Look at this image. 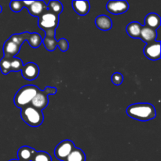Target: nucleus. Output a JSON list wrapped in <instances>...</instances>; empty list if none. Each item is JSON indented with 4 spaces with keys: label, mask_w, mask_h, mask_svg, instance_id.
<instances>
[{
    "label": "nucleus",
    "mask_w": 161,
    "mask_h": 161,
    "mask_svg": "<svg viewBox=\"0 0 161 161\" xmlns=\"http://www.w3.org/2000/svg\"><path fill=\"white\" fill-rule=\"evenodd\" d=\"M127 114L137 120L149 121L156 117L157 112L152 104L136 103L127 107Z\"/></svg>",
    "instance_id": "obj_1"
},
{
    "label": "nucleus",
    "mask_w": 161,
    "mask_h": 161,
    "mask_svg": "<svg viewBox=\"0 0 161 161\" xmlns=\"http://www.w3.org/2000/svg\"><path fill=\"white\" fill-rule=\"evenodd\" d=\"M40 90L35 85H26L19 90L14 97V105L19 108H25L31 104V101Z\"/></svg>",
    "instance_id": "obj_2"
},
{
    "label": "nucleus",
    "mask_w": 161,
    "mask_h": 161,
    "mask_svg": "<svg viewBox=\"0 0 161 161\" xmlns=\"http://www.w3.org/2000/svg\"><path fill=\"white\" fill-rule=\"evenodd\" d=\"M20 117L25 124L32 127H39L44 120L42 112L36 109L31 105L21 108Z\"/></svg>",
    "instance_id": "obj_3"
},
{
    "label": "nucleus",
    "mask_w": 161,
    "mask_h": 161,
    "mask_svg": "<svg viewBox=\"0 0 161 161\" xmlns=\"http://www.w3.org/2000/svg\"><path fill=\"white\" fill-rule=\"evenodd\" d=\"M59 24V16L53 14L48 9L46 10L40 17H39L38 25L39 28L43 31L53 29L56 30Z\"/></svg>",
    "instance_id": "obj_4"
},
{
    "label": "nucleus",
    "mask_w": 161,
    "mask_h": 161,
    "mask_svg": "<svg viewBox=\"0 0 161 161\" xmlns=\"http://www.w3.org/2000/svg\"><path fill=\"white\" fill-rule=\"evenodd\" d=\"M75 144L71 140H64L56 146L54 149V155L58 160L64 161L68 156L75 148Z\"/></svg>",
    "instance_id": "obj_5"
},
{
    "label": "nucleus",
    "mask_w": 161,
    "mask_h": 161,
    "mask_svg": "<svg viewBox=\"0 0 161 161\" xmlns=\"http://www.w3.org/2000/svg\"><path fill=\"white\" fill-rule=\"evenodd\" d=\"M144 54L148 59L157 61L160 58V41H154L146 44L144 48Z\"/></svg>",
    "instance_id": "obj_6"
},
{
    "label": "nucleus",
    "mask_w": 161,
    "mask_h": 161,
    "mask_svg": "<svg viewBox=\"0 0 161 161\" xmlns=\"http://www.w3.org/2000/svg\"><path fill=\"white\" fill-rule=\"evenodd\" d=\"M106 9L111 14L119 15L128 10L129 4L127 1H109L107 3Z\"/></svg>",
    "instance_id": "obj_7"
},
{
    "label": "nucleus",
    "mask_w": 161,
    "mask_h": 161,
    "mask_svg": "<svg viewBox=\"0 0 161 161\" xmlns=\"http://www.w3.org/2000/svg\"><path fill=\"white\" fill-rule=\"evenodd\" d=\"M21 75L25 80H34L39 76V69L34 62H29L23 65L21 69Z\"/></svg>",
    "instance_id": "obj_8"
},
{
    "label": "nucleus",
    "mask_w": 161,
    "mask_h": 161,
    "mask_svg": "<svg viewBox=\"0 0 161 161\" xmlns=\"http://www.w3.org/2000/svg\"><path fill=\"white\" fill-rule=\"evenodd\" d=\"M55 31L56 30L50 29L45 31V37L42 39V43L48 51H54L58 47V41L55 39Z\"/></svg>",
    "instance_id": "obj_9"
},
{
    "label": "nucleus",
    "mask_w": 161,
    "mask_h": 161,
    "mask_svg": "<svg viewBox=\"0 0 161 161\" xmlns=\"http://www.w3.org/2000/svg\"><path fill=\"white\" fill-rule=\"evenodd\" d=\"M48 104V96H47V94H44V92L42 91H39V92L37 93V94L35 96L33 100L31 101L30 105H31V106L34 107V108H36V109L42 111L44 108H47Z\"/></svg>",
    "instance_id": "obj_10"
},
{
    "label": "nucleus",
    "mask_w": 161,
    "mask_h": 161,
    "mask_svg": "<svg viewBox=\"0 0 161 161\" xmlns=\"http://www.w3.org/2000/svg\"><path fill=\"white\" fill-rule=\"evenodd\" d=\"M20 46L14 42V41L8 39L3 45V53L5 58H15L20 52Z\"/></svg>",
    "instance_id": "obj_11"
},
{
    "label": "nucleus",
    "mask_w": 161,
    "mask_h": 161,
    "mask_svg": "<svg viewBox=\"0 0 161 161\" xmlns=\"http://www.w3.org/2000/svg\"><path fill=\"white\" fill-rule=\"evenodd\" d=\"M28 13L33 17H39L46 10H47V5L44 1H33L32 4L26 8Z\"/></svg>",
    "instance_id": "obj_12"
},
{
    "label": "nucleus",
    "mask_w": 161,
    "mask_h": 161,
    "mask_svg": "<svg viewBox=\"0 0 161 161\" xmlns=\"http://www.w3.org/2000/svg\"><path fill=\"white\" fill-rule=\"evenodd\" d=\"M157 30L152 29L148 27L142 26L140 33L139 39H142L143 42H146V44L151 43V42L157 41Z\"/></svg>",
    "instance_id": "obj_13"
},
{
    "label": "nucleus",
    "mask_w": 161,
    "mask_h": 161,
    "mask_svg": "<svg viewBox=\"0 0 161 161\" xmlns=\"http://www.w3.org/2000/svg\"><path fill=\"white\" fill-rule=\"evenodd\" d=\"M37 151L33 148L29 146H21L17 151V157L18 160L20 161H31L34 157L35 154Z\"/></svg>",
    "instance_id": "obj_14"
},
{
    "label": "nucleus",
    "mask_w": 161,
    "mask_h": 161,
    "mask_svg": "<svg viewBox=\"0 0 161 161\" xmlns=\"http://www.w3.org/2000/svg\"><path fill=\"white\" fill-rule=\"evenodd\" d=\"M72 6L75 12L80 16H85L90 11L89 1H72Z\"/></svg>",
    "instance_id": "obj_15"
},
{
    "label": "nucleus",
    "mask_w": 161,
    "mask_h": 161,
    "mask_svg": "<svg viewBox=\"0 0 161 161\" xmlns=\"http://www.w3.org/2000/svg\"><path fill=\"white\" fill-rule=\"evenodd\" d=\"M160 17L155 13H150L147 14L145 18V26L152 28V29L157 30V28H160Z\"/></svg>",
    "instance_id": "obj_16"
},
{
    "label": "nucleus",
    "mask_w": 161,
    "mask_h": 161,
    "mask_svg": "<svg viewBox=\"0 0 161 161\" xmlns=\"http://www.w3.org/2000/svg\"><path fill=\"white\" fill-rule=\"evenodd\" d=\"M95 25L97 28L102 31H108L113 28V21L110 17L106 15H100L96 17Z\"/></svg>",
    "instance_id": "obj_17"
},
{
    "label": "nucleus",
    "mask_w": 161,
    "mask_h": 161,
    "mask_svg": "<svg viewBox=\"0 0 161 161\" xmlns=\"http://www.w3.org/2000/svg\"><path fill=\"white\" fill-rule=\"evenodd\" d=\"M142 28V25L139 22L133 21L127 25L126 31L130 37L133 39H139Z\"/></svg>",
    "instance_id": "obj_18"
},
{
    "label": "nucleus",
    "mask_w": 161,
    "mask_h": 161,
    "mask_svg": "<svg viewBox=\"0 0 161 161\" xmlns=\"http://www.w3.org/2000/svg\"><path fill=\"white\" fill-rule=\"evenodd\" d=\"M64 161H86V155L80 148H74Z\"/></svg>",
    "instance_id": "obj_19"
},
{
    "label": "nucleus",
    "mask_w": 161,
    "mask_h": 161,
    "mask_svg": "<svg viewBox=\"0 0 161 161\" xmlns=\"http://www.w3.org/2000/svg\"><path fill=\"white\" fill-rule=\"evenodd\" d=\"M26 41H28L30 47L32 48H38L42 44V39L39 33L29 32Z\"/></svg>",
    "instance_id": "obj_20"
},
{
    "label": "nucleus",
    "mask_w": 161,
    "mask_h": 161,
    "mask_svg": "<svg viewBox=\"0 0 161 161\" xmlns=\"http://www.w3.org/2000/svg\"><path fill=\"white\" fill-rule=\"evenodd\" d=\"M47 9L53 14L59 16L62 13L64 6L61 2L57 1V0H51L49 2L48 5H47Z\"/></svg>",
    "instance_id": "obj_21"
},
{
    "label": "nucleus",
    "mask_w": 161,
    "mask_h": 161,
    "mask_svg": "<svg viewBox=\"0 0 161 161\" xmlns=\"http://www.w3.org/2000/svg\"><path fill=\"white\" fill-rule=\"evenodd\" d=\"M13 58H5L3 57L0 60V70L2 73L6 75L11 72V61Z\"/></svg>",
    "instance_id": "obj_22"
},
{
    "label": "nucleus",
    "mask_w": 161,
    "mask_h": 161,
    "mask_svg": "<svg viewBox=\"0 0 161 161\" xmlns=\"http://www.w3.org/2000/svg\"><path fill=\"white\" fill-rule=\"evenodd\" d=\"M28 33L29 32H24V33H20V34H14L9 37V39L14 41V42H16V43L18 44L19 46L21 47L23 42L27 40Z\"/></svg>",
    "instance_id": "obj_23"
},
{
    "label": "nucleus",
    "mask_w": 161,
    "mask_h": 161,
    "mask_svg": "<svg viewBox=\"0 0 161 161\" xmlns=\"http://www.w3.org/2000/svg\"><path fill=\"white\" fill-rule=\"evenodd\" d=\"M31 161H52V158L49 153L44 151L36 152Z\"/></svg>",
    "instance_id": "obj_24"
},
{
    "label": "nucleus",
    "mask_w": 161,
    "mask_h": 161,
    "mask_svg": "<svg viewBox=\"0 0 161 161\" xmlns=\"http://www.w3.org/2000/svg\"><path fill=\"white\" fill-rule=\"evenodd\" d=\"M9 8L13 12H20L24 8L23 1H11L9 3Z\"/></svg>",
    "instance_id": "obj_25"
},
{
    "label": "nucleus",
    "mask_w": 161,
    "mask_h": 161,
    "mask_svg": "<svg viewBox=\"0 0 161 161\" xmlns=\"http://www.w3.org/2000/svg\"><path fill=\"white\" fill-rule=\"evenodd\" d=\"M123 81H124V75L119 73V72H115L112 75V82L116 86H119V85L122 84Z\"/></svg>",
    "instance_id": "obj_26"
},
{
    "label": "nucleus",
    "mask_w": 161,
    "mask_h": 161,
    "mask_svg": "<svg viewBox=\"0 0 161 161\" xmlns=\"http://www.w3.org/2000/svg\"><path fill=\"white\" fill-rule=\"evenodd\" d=\"M58 47L61 50V51L65 52L69 50V43L65 39H61L58 41Z\"/></svg>",
    "instance_id": "obj_27"
},
{
    "label": "nucleus",
    "mask_w": 161,
    "mask_h": 161,
    "mask_svg": "<svg viewBox=\"0 0 161 161\" xmlns=\"http://www.w3.org/2000/svg\"><path fill=\"white\" fill-rule=\"evenodd\" d=\"M42 91H43L44 94H47V96L54 95L57 93V88L53 87V86H47Z\"/></svg>",
    "instance_id": "obj_28"
},
{
    "label": "nucleus",
    "mask_w": 161,
    "mask_h": 161,
    "mask_svg": "<svg viewBox=\"0 0 161 161\" xmlns=\"http://www.w3.org/2000/svg\"><path fill=\"white\" fill-rule=\"evenodd\" d=\"M9 161H20V160H16V159H13V160H9Z\"/></svg>",
    "instance_id": "obj_29"
},
{
    "label": "nucleus",
    "mask_w": 161,
    "mask_h": 161,
    "mask_svg": "<svg viewBox=\"0 0 161 161\" xmlns=\"http://www.w3.org/2000/svg\"><path fill=\"white\" fill-rule=\"evenodd\" d=\"M2 10H3V9H2V6H0V14H1V13H2Z\"/></svg>",
    "instance_id": "obj_30"
}]
</instances>
